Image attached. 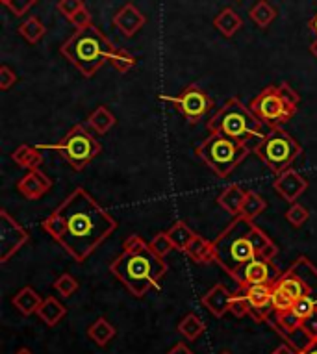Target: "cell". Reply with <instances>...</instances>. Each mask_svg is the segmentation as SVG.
Here are the masks:
<instances>
[{
    "instance_id": "6da1fadb",
    "label": "cell",
    "mask_w": 317,
    "mask_h": 354,
    "mask_svg": "<svg viewBox=\"0 0 317 354\" xmlns=\"http://www.w3.org/2000/svg\"><path fill=\"white\" fill-rule=\"evenodd\" d=\"M41 228L60 243L71 258L84 261L117 228V223L84 187H76L45 219Z\"/></svg>"
},
{
    "instance_id": "2e32d148",
    "label": "cell",
    "mask_w": 317,
    "mask_h": 354,
    "mask_svg": "<svg viewBox=\"0 0 317 354\" xmlns=\"http://www.w3.org/2000/svg\"><path fill=\"white\" fill-rule=\"evenodd\" d=\"M52 189V180L39 169L26 171V174L17 182V191L28 200H39Z\"/></svg>"
},
{
    "instance_id": "74e56055",
    "label": "cell",
    "mask_w": 317,
    "mask_h": 354,
    "mask_svg": "<svg viewBox=\"0 0 317 354\" xmlns=\"http://www.w3.org/2000/svg\"><path fill=\"white\" fill-rule=\"evenodd\" d=\"M231 314L237 319H242V317L249 316L250 314V305L247 297H245V292H243L242 287H239V292H236L232 295V303H231Z\"/></svg>"
},
{
    "instance_id": "681fc988",
    "label": "cell",
    "mask_w": 317,
    "mask_h": 354,
    "mask_svg": "<svg viewBox=\"0 0 317 354\" xmlns=\"http://www.w3.org/2000/svg\"><path fill=\"white\" fill-rule=\"evenodd\" d=\"M310 52H312V56H314L317 60V38L314 39V43L310 45Z\"/></svg>"
},
{
    "instance_id": "f1b7e54d",
    "label": "cell",
    "mask_w": 317,
    "mask_h": 354,
    "mask_svg": "<svg viewBox=\"0 0 317 354\" xmlns=\"http://www.w3.org/2000/svg\"><path fill=\"white\" fill-rule=\"evenodd\" d=\"M250 239H253V245H255L256 252L260 258H268V260H273L277 252H279V247L274 245L273 239L263 232L261 228L255 226L253 228V234H250Z\"/></svg>"
},
{
    "instance_id": "836d02e7",
    "label": "cell",
    "mask_w": 317,
    "mask_h": 354,
    "mask_svg": "<svg viewBox=\"0 0 317 354\" xmlns=\"http://www.w3.org/2000/svg\"><path fill=\"white\" fill-rule=\"evenodd\" d=\"M108 62L112 63L119 73H123V75H125V73H128L130 69H134V65H136V58L132 56L130 52L125 49H113L110 58H108Z\"/></svg>"
},
{
    "instance_id": "ee69618b",
    "label": "cell",
    "mask_w": 317,
    "mask_h": 354,
    "mask_svg": "<svg viewBox=\"0 0 317 354\" xmlns=\"http://www.w3.org/2000/svg\"><path fill=\"white\" fill-rule=\"evenodd\" d=\"M15 82H17L15 71H12L8 65H2V67H0V89H2V91H8Z\"/></svg>"
},
{
    "instance_id": "8992f818",
    "label": "cell",
    "mask_w": 317,
    "mask_h": 354,
    "mask_svg": "<svg viewBox=\"0 0 317 354\" xmlns=\"http://www.w3.org/2000/svg\"><path fill=\"white\" fill-rule=\"evenodd\" d=\"M247 145L234 141L223 134H210L197 147V156L204 165L218 174L219 178H226L239 163L249 156Z\"/></svg>"
},
{
    "instance_id": "30bf717a",
    "label": "cell",
    "mask_w": 317,
    "mask_h": 354,
    "mask_svg": "<svg viewBox=\"0 0 317 354\" xmlns=\"http://www.w3.org/2000/svg\"><path fill=\"white\" fill-rule=\"evenodd\" d=\"M162 100H167L178 110V112L187 119L189 125H197L202 119L208 115V112L213 106V100L204 93L200 87L197 86H187L186 89H182L176 97H160Z\"/></svg>"
},
{
    "instance_id": "ffe728a7",
    "label": "cell",
    "mask_w": 317,
    "mask_h": 354,
    "mask_svg": "<svg viewBox=\"0 0 317 354\" xmlns=\"http://www.w3.org/2000/svg\"><path fill=\"white\" fill-rule=\"evenodd\" d=\"M245 197H247V191H245L243 187H239L237 184H231V186H226L223 191L219 193L218 204L221 206L224 211H228L231 215L237 217V215L242 213Z\"/></svg>"
},
{
    "instance_id": "277c9868",
    "label": "cell",
    "mask_w": 317,
    "mask_h": 354,
    "mask_svg": "<svg viewBox=\"0 0 317 354\" xmlns=\"http://www.w3.org/2000/svg\"><path fill=\"white\" fill-rule=\"evenodd\" d=\"M255 226V221L237 215L213 239V261L231 276L237 273V269L242 268L243 263H247L253 258H258V252L250 239Z\"/></svg>"
},
{
    "instance_id": "d6a6232c",
    "label": "cell",
    "mask_w": 317,
    "mask_h": 354,
    "mask_svg": "<svg viewBox=\"0 0 317 354\" xmlns=\"http://www.w3.org/2000/svg\"><path fill=\"white\" fill-rule=\"evenodd\" d=\"M266 208H268V202L263 200L261 195H258V193L255 191H247V197H245V202H243L242 213H239V215L245 219H250V221H255Z\"/></svg>"
},
{
    "instance_id": "d4e9b609",
    "label": "cell",
    "mask_w": 317,
    "mask_h": 354,
    "mask_svg": "<svg viewBox=\"0 0 317 354\" xmlns=\"http://www.w3.org/2000/svg\"><path fill=\"white\" fill-rule=\"evenodd\" d=\"M186 255L195 263H210L213 261V241H208L200 234H195L193 241L187 245Z\"/></svg>"
},
{
    "instance_id": "f546056e",
    "label": "cell",
    "mask_w": 317,
    "mask_h": 354,
    "mask_svg": "<svg viewBox=\"0 0 317 354\" xmlns=\"http://www.w3.org/2000/svg\"><path fill=\"white\" fill-rule=\"evenodd\" d=\"M167 236L169 239L173 241L174 249L180 250V252H186L187 245H189V243L193 241V237H195V232H193L184 221H178V223H174L173 226L167 230Z\"/></svg>"
},
{
    "instance_id": "c3c4849f",
    "label": "cell",
    "mask_w": 317,
    "mask_h": 354,
    "mask_svg": "<svg viewBox=\"0 0 317 354\" xmlns=\"http://www.w3.org/2000/svg\"><path fill=\"white\" fill-rule=\"evenodd\" d=\"M308 26H310L312 30L316 32V36H317V13H316V15H314V17H312V21H310V23H308Z\"/></svg>"
},
{
    "instance_id": "9c48e42d",
    "label": "cell",
    "mask_w": 317,
    "mask_h": 354,
    "mask_svg": "<svg viewBox=\"0 0 317 354\" xmlns=\"http://www.w3.org/2000/svg\"><path fill=\"white\" fill-rule=\"evenodd\" d=\"M249 108L268 128H280L282 125L290 123L293 115L297 113V110H293L292 106L282 99L279 86L263 87L261 93L250 100Z\"/></svg>"
},
{
    "instance_id": "1f68e13d",
    "label": "cell",
    "mask_w": 317,
    "mask_h": 354,
    "mask_svg": "<svg viewBox=\"0 0 317 354\" xmlns=\"http://www.w3.org/2000/svg\"><path fill=\"white\" fill-rule=\"evenodd\" d=\"M19 34L28 41V43L36 45L38 41H41V38L47 34V28H45L43 23H41L36 15H32V17H28V19L19 26Z\"/></svg>"
},
{
    "instance_id": "83f0119b",
    "label": "cell",
    "mask_w": 317,
    "mask_h": 354,
    "mask_svg": "<svg viewBox=\"0 0 317 354\" xmlns=\"http://www.w3.org/2000/svg\"><path fill=\"white\" fill-rule=\"evenodd\" d=\"M87 335H89L99 347H104V345H108V343L113 340V335H115V327H113L108 319H104V317H99V319L87 329Z\"/></svg>"
},
{
    "instance_id": "f35d334b",
    "label": "cell",
    "mask_w": 317,
    "mask_h": 354,
    "mask_svg": "<svg viewBox=\"0 0 317 354\" xmlns=\"http://www.w3.org/2000/svg\"><path fill=\"white\" fill-rule=\"evenodd\" d=\"M308 217H310V211L306 210L303 204H295V202H293L286 211V221L292 224V226H295V228H301V226L308 221Z\"/></svg>"
},
{
    "instance_id": "7a4b0ae2",
    "label": "cell",
    "mask_w": 317,
    "mask_h": 354,
    "mask_svg": "<svg viewBox=\"0 0 317 354\" xmlns=\"http://www.w3.org/2000/svg\"><path fill=\"white\" fill-rule=\"evenodd\" d=\"M110 271L126 286L134 297H145L160 287V280L167 273V261L152 252L143 237L128 236L123 252L112 261Z\"/></svg>"
},
{
    "instance_id": "f5cc1de1",
    "label": "cell",
    "mask_w": 317,
    "mask_h": 354,
    "mask_svg": "<svg viewBox=\"0 0 317 354\" xmlns=\"http://www.w3.org/2000/svg\"><path fill=\"white\" fill-rule=\"evenodd\" d=\"M221 354H231V353H228V351H223V353H221Z\"/></svg>"
},
{
    "instance_id": "e0dca14e",
    "label": "cell",
    "mask_w": 317,
    "mask_h": 354,
    "mask_svg": "<svg viewBox=\"0 0 317 354\" xmlns=\"http://www.w3.org/2000/svg\"><path fill=\"white\" fill-rule=\"evenodd\" d=\"M290 271L297 274L298 280L303 282V287H305V295H303V297L310 298L317 310V268L316 266H314L306 256H301V258H297V261H293Z\"/></svg>"
},
{
    "instance_id": "7bdbcfd3",
    "label": "cell",
    "mask_w": 317,
    "mask_h": 354,
    "mask_svg": "<svg viewBox=\"0 0 317 354\" xmlns=\"http://www.w3.org/2000/svg\"><path fill=\"white\" fill-rule=\"evenodd\" d=\"M36 4H38V0H8L6 6L12 10V13L21 17V15H26V12H30V8H34Z\"/></svg>"
},
{
    "instance_id": "f6af8a7d",
    "label": "cell",
    "mask_w": 317,
    "mask_h": 354,
    "mask_svg": "<svg viewBox=\"0 0 317 354\" xmlns=\"http://www.w3.org/2000/svg\"><path fill=\"white\" fill-rule=\"evenodd\" d=\"M271 354H298V349H295L292 343L286 342V343H282V345H279V347L274 349Z\"/></svg>"
},
{
    "instance_id": "cb8c5ba5",
    "label": "cell",
    "mask_w": 317,
    "mask_h": 354,
    "mask_svg": "<svg viewBox=\"0 0 317 354\" xmlns=\"http://www.w3.org/2000/svg\"><path fill=\"white\" fill-rule=\"evenodd\" d=\"M12 160L17 163L19 167L26 169V171H34V169L41 167V163H43V156H41L38 147L19 145V147L12 152Z\"/></svg>"
},
{
    "instance_id": "4dcf8cb0",
    "label": "cell",
    "mask_w": 317,
    "mask_h": 354,
    "mask_svg": "<svg viewBox=\"0 0 317 354\" xmlns=\"http://www.w3.org/2000/svg\"><path fill=\"white\" fill-rule=\"evenodd\" d=\"M204 321H202L197 314H187V316H184V319H182L180 323H178V327H176V330H178L186 340H189V342L197 340V338L204 332Z\"/></svg>"
},
{
    "instance_id": "ac0fdd59",
    "label": "cell",
    "mask_w": 317,
    "mask_h": 354,
    "mask_svg": "<svg viewBox=\"0 0 317 354\" xmlns=\"http://www.w3.org/2000/svg\"><path fill=\"white\" fill-rule=\"evenodd\" d=\"M145 25V15L137 10L134 4H125L115 15H113V26L117 28L123 36L132 38L141 30Z\"/></svg>"
},
{
    "instance_id": "44dd1931",
    "label": "cell",
    "mask_w": 317,
    "mask_h": 354,
    "mask_svg": "<svg viewBox=\"0 0 317 354\" xmlns=\"http://www.w3.org/2000/svg\"><path fill=\"white\" fill-rule=\"evenodd\" d=\"M213 26L215 30L223 36V38H234L239 28L243 26V19L237 15L232 8H224L223 12H219L213 19Z\"/></svg>"
},
{
    "instance_id": "4316f807",
    "label": "cell",
    "mask_w": 317,
    "mask_h": 354,
    "mask_svg": "<svg viewBox=\"0 0 317 354\" xmlns=\"http://www.w3.org/2000/svg\"><path fill=\"white\" fill-rule=\"evenodd\" d=\"M87 125L93 128L97 134H108L115 126V115H113L106 106H99L89 117H87Z\"/></svg>"
},
{
    "instance_id": "ab89813d",
    "label": "cell",
    "mask_w": 317,
    "mask_h": 354,
    "mask_svg": "<svg viewBox=\"0 0 317 354\" xmlns=\"http://www.w3.org/2000/svg\"><path fill=\"white\" fill-rule=\"evenodd\" d=\"M56 8L63 17L71 19L76 12H80L82 8H86V4H84V0H58Z\"/></svg>"
},
{
    "instance_id": "e575fe53",
    "label": "cell",
    "mask_w": 317,
    "mask_h": 354,
    "mask_svg": "<svg viewBox=\"0 0 317 354\" xmlns=\"http://www.w3.org/2000/svg\"><path fill=\"white\" fill-rule=\"evenodd\" d=\"M293 300L282 287L273 284V292H271V306H273L274 314H282V311H290L293 308Z\"/></svg>"
},
{
    "instance_id": "4fadbf2b",
    "label": "cell",
    "mask_w": 317,
    "mask_h": 354,
    "mask_svg": "<svg viewBox=\"0 0 317 354\" xmlns=\"http://www.w3.org/2000/svg\"><path fill=\"white\" fill-rule=\"evenodd\" d=\"M269 321L273 324V329L279 332L287 343H292L295 349H305L312 340H316V338H312L308 334V330L305 329V323L298 319L292 310L290 311H282V314H274V317H269Z\"/></svg>"
},
{
    "instance_id": "bcb514c9",
    "label": "cell",
    "mask_w": 317,
    "mask_h": 354,
    "mask_svg": "<svg viewBox=\"0 0 317 354\" xmlns=\"http://www.w3.org/2000/svg\"><path fill=\"white\" fill-rule=\"evenodd\" d=\"M167 354H193V353L186 347V345H184V343H176V345H174Z\"/></svg>"
},
{
    "instance_id": "ba28073f",
    "label": "cell",
    "mask_w": 317,
    "mask_h": 354,
    "mask_svg": "<svg viewBox=\"0 0 317 354\" xmlns=\"http://www.w3.org/2000/svg\"><path fill=\"white\" fill-rule=\"evenodd\" d=\"M38 149L56 150V152H60L65 158V162L75 169V171H82V169H86L100 154L102 147L89 134L86 126L75 125L63 136V139H60L56 143L38 145Z\"/></svg>"
},
{
    "instance_id": "f907efd6",
    "label": "cell",
    "mask_w": 317,
    "mask_h": 354,
    "mask_svg": "<svg viewBox=\"0 0 317 354\" xmlns=\"http://www.w3.org/2000/svg\"><path fill=\"white\" fill-rule=\"evenodd\" d=\"M15 354H34V353H32L30 349L23 347V349H19V351H17V353H15Z\"/></svg>"
},
{
    "instance_id": "d590c367",
    "label": "cell",
    "mask_w": 317,
    "mask_h": 354,
    "mask_svg": "<svg viewBox=\"0 0 317 354\" xmlns=\"http://www.w3.org/2000/svg\"><path fill=\"white\" fill-rule=\"evenodd\" d=\"M52 287H54V292L60 293V297H71V295H75L76 292H78V287H80V284H78V280L73 276V274L69 273H63L60 279H56V282L52 284Z\"/></svg>"
},
{
    "instance_id": "7dc6e473",
    "label": "cell",
    "mask_w": 317,
    "mask_h": 354,
    "mask_svg": "<svg viewBox=\"0 0 317 354\" xmlns=\"http://www.w3.org/2000/svg\"><path fill=\"white\" fill-rule=\"evenodd\" d=\"M298 354H317V338L316 340H312V342L308 343L305 349H301Z\"/></svg>"
},
{
    "instance_id": "b9f144b4",
    "label": "cell",
    "mask_w": 317,
    "mask_h": 354,
    "mask_svg": "<svg viewBox=\"0 0 317 354\" xmlns=\"http://www.w3.org/2000/svg\"><path fill=\"white\" fill-rule=\"evenodd\" d=\"M279 91L280 95H282V99L286 100L287 104L292 106L293 110H297L298 108V102H301V97H298V93L293 89L287 82H282V84H279Z\"/></svg>"
},
{
    "instance_id": "3957f363",
    "label": "cell",
    "mask_w": 317,
    "mask_h": 354,
    "mask_svg": "<svg viewBox=\"0 0 317 354\" xmlns=\"http://www.w3.org/2000/svg\"><path fill=\"white\" fill-rule=\"evenodd\" d=\"M210 134H223L234 141L247 145L258 143L266 136L269 128L256 117L249 106H245L239 99H228L208 121Z\"/></svg>"
},
{
    "instance_id": "5bb4252c",
    "label": "cell",
    "mask_w": 317,
    "mask_h": 354,
    "mask_svg": "<svg viewBox=\"0 0 317 354\" xmlns=\"http://www.w3.org/2000/svg\"><path fill=\"white\" fill-rule=\"evenodd\" d=\"M243 290V287H242ZM245 297L250 305L249 316L261 323V321H269L271 314H274L273 306H271V292L273 286H250L243 290Z\"/></svg>"
},
{
    "instance_id": "52a82bcc",
    "label": "cell",
    "mask_w": 317,
    "mask_h": 354,
    "mask_svg": "<svg viewBox=\"0 0 317 354\" xmlns=\"http://www.w3.org/2000/svg\"><path fill=\"white\" fill-rule=\"evenodd\" d=\"M253 152L266 167L271 169L274 174H280L292 169V163L301 156L303 147L286 130L269 128L268 134L253 147Z\"/></svg>"
},
{
    "instance_id": "9a60e30c",
    "label": "cell",
    "mask_w": 317,
    "mask_h": 354,
    "mask_svg": "<svg viewBox=\"0 0 317 354\" xmlns=\"http://www.w3.org/2000/svg\"><path fill=\"white\" fill-rule=\"evenodd\" d=\"M273 187L274 191L279 193L280 197L287 202H295V200L306 191V187H308V182L303 174H298L297 171H293V169H287L284 173H280L277 176V180L273 182Z\"/></svg>"
},
{
    "instance_id": "7402d4cb",
    "label": "cell",
    "mask_w": 317,
    "mask_h": 354,
    "mask_svg": "<svg viewBox=\"0 0 317 354\" xmlns=\"http://www.w3.org/2000/svg\"><path fill=\"white\" fill-rule=\"evenodd\" d=\"M38 316L47 327H56L63 317L67 316V308L56 297H45L39 306Z\"/></svg>"
},
{
    "instance_id": "5b68a950",
    "label": "cell",
    "mask_w": 317,
    "mask_h": 354,
    "mask_svg": "<svg viewBox=\"0 0 317 354\" xmlns=\"http://www.w3.org/2000/svg\"><path fill=\"white\" fill-rule=\"evenodd\" d=\"M113 49L115 47L110 43V39L106 38L99 28L89 26V28H84V30H76L62 45L60 52L86 78H91L108 62Z\"/></svg>"
},
{
    "instance_id": "60d3db41",
    "label": "cell",
    "mask_w": 317,
    "mask_h": 354,
    "mask_svg": "<svg viewBox=\"0 0 317 354\" xmlns=\"http://www.w3.org/2000/svg\"><path fill=\"white\" fill-rule=\"evenodd\" d=\"M69 23L75 26L76 30H84V28H89V26H93V19H91V13L87 8H82L80 12H76Z\"/></svg>"
},
{
    "instance_id": "603a6c76",
    "label": "cell",
    "mask_w": 317,
    "mask_h": 354,
    "mask_svg": "<svg viewBox=\"0 0 317 354\" xmlns=\"http://www.w3.org/2000/svg\"><path fill=\"white\" fill-rule=\"evenodd\" d=\"M12 303L23 316H32V314H38L39 306L43 303V298H41V295H39L34 287L26 286L13 297Z\"/></svg>"
},
{
    "instance_id": "d6986e66",
    "label": "cell",
    "mask_w": 317,
    "mask_h": 354,
    "mask_svg": "<svg viewBox=\"0 0 317 354\" xmlns=\"http://www.w3.org/2000/svg\"><path fill=\"white\" fill-rule=\"evenodd\" d=\"M232 295L234 293L228 290L223 284H215V286L208 290L204 297H202V306L208 308L211 316L215 317H223L231 311V303H232Z\"/></svg>"
},
{
    "instance_id": "484cf974",
    "label": "cell",
    "mask_w": 317,
    "mask_h": 354,
    "mask_svg": "<svg viewBox=\"0 0 317 354\" xmlns=\"http://www.w3.org/2000/svg\"><path fill=\"white\" fill-rule=\"evenodd\" d=\"M277 8L273 4H269L268 0H258L255 6L249 10L250 21H255L256 25L260 26L261 30H266L274 19H277Z\"/></svg>"
},
{
    "instance_id": "8d00e7d4",
    "label": "cell",
    "mask_w": 317,
    "mask_h": 354,
    "mask_svg": "<svg viewBox=\"0 0 317 354\" xmlns=\"http://www.w3.org/2000/svg\"><path fill=\"white\" fill-rule=\"evenodd\" d=\"M149 245H150V249H152V252L160 256V258H163V260H165V256L174 249V245L173 241L169 239L167 232H160V234H156V236L150 239Z\"/></svg>"
},
{
    "instance_id": "8fae6325",
    "label": "cell",
    "mask_w": 317,
    "mask_h": 354,
    "mask_svg": "<svg viewBox=\"0 0 317 354\" xmlns=\"http://www.w3.org/2000/svg\"><path fill=\"white\" fill-rule=\"evenodd\" d=\"M280 269L273 263V260L268 258H253L247 263H243L242 268L237 269V273L232 276L236 280L239 287H250V286H273L274 282L280 279Z\"/></svg>"
},
{
    "instance_id": "7c38bea8",
    "label": "cell",
    "mask_w": 317,
    "mask_h": 354,
    "mask_svg": "<svg viewBox=\"0 0 317 354\" xmlns=\"http://www.w3.org/2000/svg\"><path fill=\"white\" fill-rule=\"evenodd\" d=\"M28 241V232L6 210H0V261L6 263Z\"/></svg>"
},
{
    "instance_id": "816d5d0a",
    "label": "cell",
    "mask_w": 317,
    "mask_h": 354,
    "mask_svg": "<svg viewBox=\"0 0 317 354\" xmlns=\"http://www.w3.org/2000/svg\"><path fill=\"white\" fill-rule=\"evenodd\" d=\"M0 2H2V4H4V6H6V4H8V0H0Z\"/></svg>"
},
{
    "instance_id": "db71d44e",
    "label": "cell",
    "mask_w": 317,
    "mask_h": 354,
    "mask_svg": "<svg viewBox=\"0 0 317 354\" xmlns=\"http://www.w3.org/2000/svg\"><path fill=\"white\" fill-rule=\"evenodd\" d=\"M237 2H239V0H237Z\"/></svg>"
}]
</instances>
